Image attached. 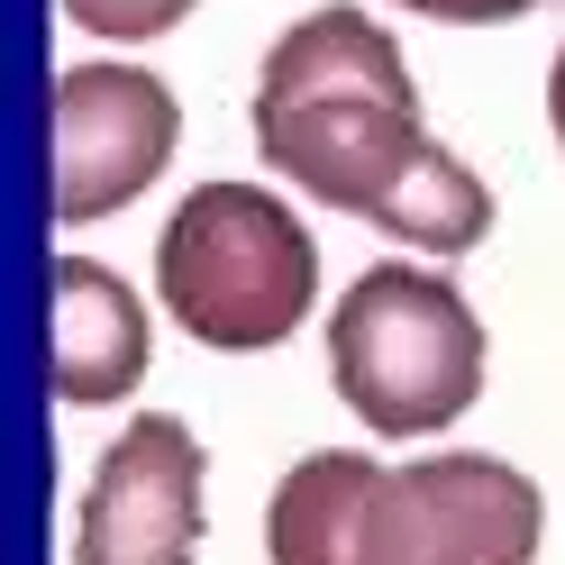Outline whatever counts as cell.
Segmentation results:
<instances>
[{
	"label": "cell",
	"instance_id": "52a82bcc",
	"mask_svg": "<svg viewBox=\"0 0 565 565\" xmlns=\"http://www.w3.org/2000/svg\"><path fill=\"white\" fill-rule=\"evenodd\" d=\"M46 282H55V393L83 411L128 402L147 374V301L92 256H55Z\"/></svg>",
	"mask_w": 565,
	"mask_h": 565
},
{
	"label": "cell",
	"instance_id": "5b68a950",
	"mask_svg": "<svg viewBox=\"0 0 565 565\" xmlns=\"http://www.w3.org/2000/svg\"><path fill=\"white\" fill-rule=\"evenodd\" d=\"M183 147V100L147 64H74L55 83V220H110Z\"/></svg>",
	"mask_w": 565,
	"mask_h": 565
},
{
	"label": "cell",
	"instance_id": "8fae6325",
	"mask_svg": "<svg viewBox=\"0 0 565 565\" xmlns=\"http://www.w3.org/2000/svg\"><path fill=\"white\" fill-rule=\"evenodd\" d=\"M402 10H419V19H456V28H492V19L539 10V0H402Z\"/></svg>",
	"mask_w": 565,
	"mask_h": 565
},
{
	"label": "cell",
	"instance_id": "30bf717a",
	"mask_svg": "<svg viewBox=\"0 0 565 565\" xmlns=\"http://www.w3.org/2000/svg\"><path fill=\"white\" fill-rule=\"evenodd\" d=\"M64 19L92 28V38L137 46V38H164V28H183V19H192V0H64Z\"/></svg>",
	"mask_w": 565,
	"mask_h": 565
},
{
	"label": "cell",
	"instance_id": "7c38bea8",
	"mask_svg": "<svg viewBox=\"0 0 565 565\" xmlns=\"http://www.w3.org/2000/svg\"><path fill=\"white\" fill-rule=\"evenodd\" d=\"M547 128H556V147H565V46H556V64H547Z\"/></svg>",
	"mask_w": 565,
	"mask_h": 565
},
{
	"label": "cell",
	"instance_id": "6da1fadb",
	"mask_svg": "<svg viewBox=\"0 0 565 565\" xmlns=\"http://www.w3.org/2000/svg\"><path fill=\"white\" fill-rule=\"evenodd\" d=\"M256 156L338 220H374L429 256L492 237V192L419 128L411 92H256Z\"/></svg>",
	"mask_w": 565,
	"mask_h": 565
},
{
	"label": "cell",
	"instance_id": "7a4b0ae2",
	"mask_svg": "<svg viewBox=\"0 0 565 565\" xmlns=\"http://www.w3.org/2000/svg\"><path fill=\"white\" fill-rule=\"evenodd\" d=\"M164 320L210 356H265L310 320L320 246L310 228L256 183H201L156 237Z\"/></svg>",
	"mask_w": 565,
	"mask_h": 565
},
{
	"label": "cell",
	"instance_id": "ba28073f",
	"mask_svg": "<svg viewBox=\"0 0 565 565\" xmlns=\"http://www.w3.org/2000/svg\"><path fill=\"white\" fill-rule=\"evenodd\" d=\"M383 475L393 466L365 447H310L265 502V556L274 565H365Z\"/></svg>",
	"mask_w": 565,
	"mask_h": 565
},
{
	"label": "cell",
	"instance_id": "3957f363",
	"mask_svg": "<svg viewBox=\"0 0 565 565\" xmlns=\"http://www.w3.org/2000/svg\"><path fill=\"white\" fill-rule=\"evenodd\" d=\"M329 383L374 438H438L483 393V320L429 265H365L329 310Z\"/></svg>",
	"mask_w": 565,
	"mask_h": 565
},
{
	"label": "cell",
	"instance_id": "8992f818",
	"mask_svg": "<svg viewBox=\"0 0 565 565\" xmlns=\"http://www.w3.org/2000/svg\"><path fill=\"white\" fill-rule=\"evenodd\" d=\"M201 483H210V456L173 411L128 419L92 466L74 565H192L201 529H210Z\"/></svg>",
	"mask_w": 565,
	"mask_h": 565
},
{
	"label": "cell",
	"instance_id": "9c48e42d",
	"mask_svg": "<svg viewBox=\"0 0 565 565\" xmlns=\"http://www.w3.org/2000/svg\"><path fill=\"white\" fill-rule=\"evenodd\" d=\"M256 92H411V64H402L393 38H383V19H365V10L338 0V10H310L301 28H282Z\"/></svg>",
	"mask_w": 565,
	"mask_h": 565
},
{
	"label": "cell",
	"instance_id": "277c9868",
	"mask_svg": "<svg viewBox=\"0 0 565 565\" xmlns=\"http://www.w3.org/2000/svg\"><path fill=\"white\" fill-rule=\"evenodd\" d=\"M547 502L502 456H411L374 492L365 565H529L539 556Z\"/></svg>",
	"mask_w": 565,
	"mask_h": 565
}]
</instances>
